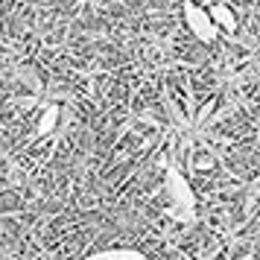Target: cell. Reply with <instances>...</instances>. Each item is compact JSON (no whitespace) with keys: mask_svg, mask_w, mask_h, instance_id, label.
Here are the masks:
<instances>
[{"mask_svg":"<svg viewBox=\"0 0 260 260\" xmlns=\"http://www.w3.org/2000/svg\"><path fill=\"white\" fill-rule=\"evenodd\" d=\"M88 260H143V257H141V251H135V248H108V251L91 254Z\"/></svg>","mask_w":260,"mask_h":260,"instance_id":"3957f363","label":"cell"},{"mask_svg":"<svg viewBox=\"0 0 260 260\" xmlns=\"http://www.w3.org/2000/svg\"><path fill=\"white\" fill-rule=\"evenodd\" d=\"M167 196H170V211L178 219H190L196 211V199H193V190L184 181V176L178 170H167Z\"/></svg>","mask_w":260,"mask_h":260,"instance_id":"6da1fadb","label":"cell"},{"mask_svg":"<svg viewBox=\"0 0 260 260\" xmlns=\"http://www.w3.org/2000/svg\"><path fill=\"white\" fill-rule=\"evenodd\" d=\"M211 15H213V21H216V26H219V29H234V26H237L234 12H231L228 6H222V3L211 6Z\"/></svg>","mask_w":260,"mask_h":260,"instance_id":"277c9868","label":"cell"},{"mask_svg":"<svg viewBox=\"0 0 260 260\" xmlns=\"http://www.w3.org/2000/svg\"><path fill=\"white\" fill-rule=\"evenodd\" d=\"M56 114H59V108L50 106L44 114H41V120H38V135H44V132H50L53 126H56Z\"/></svg>","mask_w":260,"mask_h":260,"instance_id":"5b68a950","label":"cell"},{"mask_svg":"<svg viewBox=\"0 0 260 260\" xmlns=\"http://www.w3.org/2000/svg\"><path fill=\"white\" fill-rule=\"evenodd\" d=\"M184 24H187L190 32L199 38V41H205V44L216 41V36H219V26L213 21V15L208 12V9L196 6V3H184Z\"/></svg>","mask_w":260,"mask_h":260,"instance_id":"7a4b0ae2","label":"cell"}]
</instances>
